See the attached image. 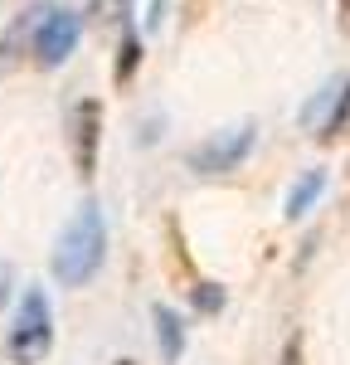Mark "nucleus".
<instances>
[{"mask_svg": "<svg viewBox=\"0 0 350 365\" xmlns=\"http://www.w3.org/2000/svg\"><path fill=\"white\" fill-rule=\"evenodd\" d=\"M102 258H107V220H102V210L83 200V210L63 225L54 244V278L63 287H83L88 278H97V268H102Z\"/></svg>", "mask_w": 350, "mask_h": 365, "instance_id": "nucleus-1", "label": "nucleus"}, {"mask_svg": "<svg viewBox=\"0 0 350 365\" xmlns=\"http://www.w3.org/2000/svg\"><path fill=\"white\" fill-rule=\"evenodd\" d=\"M49 351H54V302L44 287H29L5 331V356L15 365H39Z\"/></svg>", "mask_w": 350, "mask_h": 365, "instance_id": "nucleus-2", "label": "nucleus"}, {"mask_svg": "<svg viewBox=\"0 0 350 365\" xmlns=\"http://www.w3.org/2000/svg\"><path fill=\"white\" fill-rule=\"evenodd\" d=\"M253 141H258V127L253 122H238V127H224V132H214V137H204L190 156H185V166L195 170V175H229L248 161V151H253Z\"/></svg>", "mask_w": 350, "mask_h": 365, "instance_id": "nucleus-3", "label": "nucleus"}, {"mask_svg": "<svg viewBox=\"0 0 350 365\" xmlns=\"http://www.w3.org/2000/svg\"><path fill=\"white\" fill-rule=\"evenodd\" d=\"M302 132H312L321 141H341L350 132V73H336L331 83L307 98V108L297 113Z\"/></svg>", "mask_w": 350, "mask_h": 365, "instance_id": "nucleus-4", "label": "nucleus"}, {"mask_svg": "<svg viewBox=\"0 0 350 365\" xmlns=\"http://www.w3.org/2000/svg\"><path fill=\"white\" fill-rule=\"evenodd\" d=\"M78 34H83V20L73 10H44L34 25V39H29V54L39 68H63L68 54L78 49Z\"/></svg>", "mask_w": 350, "mask_h": 365, "instance_id": "nucleus-5", "label": "nucleus"}, {"mask_svg": "<svg viewBox=\"0 0 350 365\" xmlns=\"http://www.w3.org/2000/svg\"><path fill=\"white\" fill-rule=\"evenodd\" d=\"M68 151H73L78 180H92L97 175V156H102V103L97 98L73 103V113H68Z\"/></svg>", "mask_w": 350, "mask_h": 365, "instance_id": "nucleus-6", "label": "nucleus"}, {"mask_svg": "<svg viewBox=\"0 0 350 365\" xmlns=\"http://www.w3.org/2000/svg\"><path fill=\"white\" fill-rule=\"evenodd\" d=\"M39 15H44V10H25V15H15V25L0 34V78L20 68V58H25L29 39H34V25H39Z\"/></svg>", "mask_w": 350, "mask_h": 365, "instance_id": "nucleus-7", "label": "nucleus"}, {"mask_svg": "<svg viewBox=\"0 0 350 365\" xmlns=\"http://www.w3.org/2000/svg\"><path fill=\"white\" fill-rule=\"evenodd\" d=\"M151 322H156V351H161V365H175L185 356V322H180V312L166 307V302H156L151 307Z\"/></svg>", "mask_w": 350, "mask_h": 365, "instance_id": "nucleus-8", "label": "nucleus"}, {"mask_svg": "<svg viewBox=\"0 0 350 365\" xmlns=\"http://www.w3.org/2000/svg\"><path fill=\"white\" fill-rule=\"evenodd\" d=\"M326 180H331V175H326L321 166H317V170H302V175L292 180V190H287V205H282V215H287L292 225L312 215V205H317V200L326 195Z\"/></svg>", "mask_w": 350, "mask_h": 365, "instance_id": "nucleus-9", "label": "nucleus"}, {"mask_svg": "<svg viewBox=\"0 0 350 365\" xmlns=\"http://www.w3.org/2000/svg\"><path fill=\"white\" fill-rule=\"evenodd\" d=\"M137 68H142V39H137L132 20H122V44H117V58H112V78L117 83H132Z\"/></svg>", "mask_w": 350, "mask_h": 365, "instance_id": "nucleus-10", "label": "nucleus"}, {"mask_svg": "<svg viewBox=\"0 0 350 365\" xmlns=\"http://www.w3.org/2000/svg\"><path fill=\"white\" fill-rule=\"evenodd\" d=\"M224 302H229V292H224L219 282H195V287H190V307L200 312V317H214V312H224Z\"/></svg>", "mask_w": 350, "mask_h": 365, "instance_id": "nucleus-11", "label": "nucleus"}, {"mask_svg": "<svg viewBox=\"0 0 350 365\" xmlns=\"http://www.w3.org/2000/svg\"><path fill=\"white\" fill-rule=\"evenodd\" d=\"M277 365H302V331H292V336L282 341V356H277Z\"/></svg>", "mask_w": 350, "mask_h": 365, "instance_id": "nucleus-12", "label": "nucleus"}, {"mask_svg": "<svg viewBox=\"0 0 350 365\" xmlns=\"http://www.w3.org/2000/svg\"><path fill=\"white\" fill-rule=\"evenodd\" d=\"M341 29L350 34V0H341Z\"/></svg>", "mask_w": 350, "mask_h": 365, "instance_id": "nucleus-13", "label": "nucleus"}, {"mask_svg": "<svg viewBox=\"0 0 350 365\" xmlns=\"http://www.w3.org/2000/svg\"><path fill=\"white\" fill-rule=\"evenodd\" d=\"M117 365H137V361H117Z\"/></svg>", "mask_w": 350, "mask_h": 365, "instance_id": "nucleus-14", "label": "nucleus"}]
</instances>
